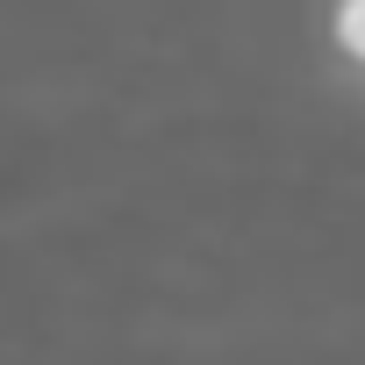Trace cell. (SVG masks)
Returning a JSON list of instances; mask_svg holds the SVG:
<instances>
[{"mask_svg":"<svg viewBox=\"0 0 365 365\" xmlns=\"http://www.w3.org/2000/svg\"><path fill=\"white\" fill-rule=\"evenodd\" d=\"M336 43L365 65V0H344V8H336Z\"/></svg>","mask_w":365,"mask_h":365,"instance_id":"obj_1","label":"cell"}]
</instances>
